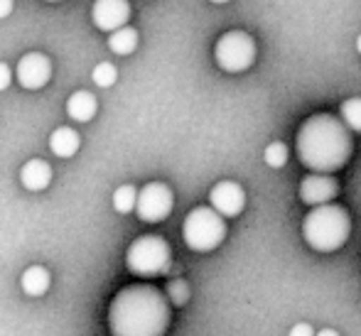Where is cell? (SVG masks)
Segmentation results:
<instances>
[{"instance_id": "13", "label": "cell", "mask_w": 361, "mask_h": 336, "mask_svg": "<svg viewBox=\"0 0 361 336\" xmlns=\"http://www.w3.org/2000/svg\"><path fill=\"white\" fill-rule=\"evenodd\" d=\"M99 111V101L91 91H74L67 99V116L76 123H89Z\"/></svg>"}, {"instance_id": "5", "label": "cell", "mask_w": 361, "mask_h": 336, "mask_svg": "<svg viewBox=\"0 0 361 336\" xmlns=\"http://www.w3.org/2000/svg\"><path fill=\"white\" fill-rule=\"evenodd\" d=\"M126 266L138 278H157L165 275L172 266V251L170 243L162 236L147 233L130 243L128 253H126Z\"/></svg>"}, {"instance_id": "16", "label": "cell", "mask_w": 361, "mask_h": 336, "mask_svg": "<svg viewBox=\"0 0 361 336\" xmlns=\"http://www.w3.org/2000/svg\"><path fill=\"white\" fill-rule=\"evenodd\" d=\"M135 47H138V32L133 27H128V25H123V27L114 30L109 35V49L114 54L128 57V54L135 52Z\"/></svg>"}, {"instance_id": "28", "label": "cell", "mask_w": 361, "mask_h": 336, "mask_svg": "<svg viewBox=\"0 0 361 336\" xmlns=\"http://www.w3.org/2000/svg\"><path fill=\"white\" fill-rule=\"evenodd\" d=\"M359 304H361V302H359Z\"/></svg>"}, {"instance_id": "6", "label": "cell", "mask_w": 361, "mask_h": 336, "mask_svg": "<svg viewBox=\"0 0 361 336\" xmlns=\"http://www.w3.org/2000/svg\"><path fill=\"white\" fill-rule=\"evenodd\" d=\"M216 64L228 74H238L246 71L256 62V39L243 30H231V32L221 35L214 47Z\"/></svg>"}, {"instance_id": "7", "label": "cell", "mask_w": 361, "mask_h": 336, "mask_svg": "<svg viewBox=\"0 0 361 336\" xmlns=\"http://www.w3.org/2000/svg\"><path fill=\"white\" fill-rule=\"evenodd\" d=\"M172 206H175V194L170 187L162 182H150L138 192L135 213L145 223H160L172 213Z\"/></svg>"}, {"instance_id": "24", "label": "cell", "mask_w": 361, "mask_h": 336, "mask_svg": "<svg viewBox=\"0 0 361 336\" xmlns=\"http://www.w3.org/2000/svg\"><path fill=\"white\" fill-rule=\"evenodd\" d=\"M13 13V0H0V20Z\"/></svg>"}, {"instance_id": "3", "label": "cell", "mask_w": 361, "mask_h": 336, "mask_svg": "<svg viewBox=\"0 0 361 336\" xmlns=\"http://www.w3.org/2000/svg\"><path fill=\"white\" fill-rule=\"evenodd\" d=\"M352 233V218L349 211L339 204H319L312 206L302 218V238L312 251L334 253L347 243Z\"/></svg>"}, {"instance_id": "2", "label": "cell", "mask_w": 361, "mask_h": 336, "mask_svg": "<svg viewBox=\"0 0 361 336\" xmlns=\"http://www.w3.org/2000/svg\"><path fill=\"white\" fill-rule=\"evenodd\" d=\"M170 299L152 285H130L114 297L109 324L116 336H160L170 327Z\"/></svg>"}, {"instance_id": "20", "label": "cell", "mask_w": 361, "mask_h": 336, "mask_svg": "<svg viewBox=\"0 0 361 336\" xmlns=\"http://www.w3.org/2000/svg\"><path fill=\"white\" fill-rule=\"evenodd\" d=\"M94 84L101 86V89H109V86H114L116 81H118V69L114 67L111 62H101L94 67Z\"/></svg>"}, {"instance_id": "18", "label": "cell", "mask_w": 361, "mask_h": 336, "mask_svg": "<svg viewBox=\"0 0 361 336\" xmlns=\"http://www.w3.org/2000/svg\"><path fill=\"white\" fill-rule=\"evenodd\" d=\"M339 116L342 120L354 130V133H361V99L354 96V99H347L339 108Z\"/></svg>"}, {"instance_id": "27", "label": "cell", "mask_w": 361, "mask_h": 336, "mask_svg": "<svg viewBox=\"0 0 361 336\" xmlns=\"http://www.w3.org/2000/svg\"><path fill=\"white\" fill-rule=\"evenodd\" d=\"M49 3H59V0H49Z\"/></svg>"}, {"instance_id": "12", "label": "cell", "mask_w": 361, "mask_h": 336, "mask_svg": "<svg viewBox=\"0 0 361 336\" xmlns=\"http://www.w3.org/2000/svg\"><path fill=\"white\" fill-rule=\"evenodd\" d=\"M20 182H23V187L30 192L47 189L49 182H52V167H49L47 160H39V157L27 160L23 165V170H20Z\"/></svg>"}, {"instance_id": "25", "label": "cell", "mask_w": 361, "mask_h": 336, "mask_svg": "<svg viewBox=\"0 0 361 336\" xmlns=\"http://www.w3.org/2000/svg\"><path fill=\"white\" fill-rule=\"evenodd\" d=\"M357 49H359V54H361V35H359V39H357Z\"/></svg>"}, {"instance_id": "14", "label": "cell", "mask_w": 361, "mask_h": 336, "mask_svg": "<svg viewBox=\"0 0 361 336\" xmlns=\"http://www.w3.org/2000/svg\"><path fill=\"white\" fill-rule=\"evenodd\" d=\"M81 147V137L74 128H54V133L49 135V150L57 157H74Z\"/></svg>"}, {"instance_id": "23", "label": "cell", "mask_w": 361, "mask_h": 336, "mask_svg": "<svg viewBox=\"0 0 361 336\" xmlns=\"http://www.w3.org/2000/svg\"><path fill=\"white\" fill-rule=\"evenodd\" d=\"M293 336H312L314 329L307 327V324H298V327H293V332H290Z\"/></svg>"}, {"instance_id": "17", "label": "cell", "mask_w": 361, "mask_h": 336, "mask_svg": "<svg viewBox=\"0 0 361 336\" xmlns=\"http://www.w3.org/2000/svg\"><path fill=\"white\" fill-rule=\"evenodd\" d=\"M135 204H138V189L133 185H123L114 192V209L118 213L135 211Z\"/></svg>"}, {"instance_id": "26", "label": "cell", "mask_w": 361, "mask_h": 336, "mask_svg": "<svg viewBox=\"0 0 361 336\" xmlns=\"http://www.w3.org/2000/svg\"><path fill=\"white\" fill-rule=\"evenodd\" d=\"M212 3H228V0H212Z\"/></svg>"}, {"instance_id": "19", "label": "cell", "mask_w": 361, "mask_h": 336, "mask_svg": "<svg viewBox=\"0 0 361 336\" xmlns=\"http://www.w3.org/2000/svg\"><path fill=\"white\" fill-rule=\"evenodd\" d=\"M288 157H290V152H288L286 142H271V145L266 147V152H263V160H266V165L273 167V170L286 167Z\"/></svg>"}, {"instance_id": "21", "label": "cell", "mask_w": 361, "mask_h": 336, "mask_svg": "<svg viewBox=\"0 0 361 336\" xmlns=\"http://www.w3.org/2000/svg\"><path fill=\"white\" fill-rule=\"evenodd\" d=\"M167 299H170L175 307H185L190 302V287H187L185 280H172L167 285Z\"/></svg>"}, {"instance_id": "9", "label": "cell", "mask_w": 361, "mask_h": 336, "mask_svg": "<svg viewBox=\"0 0 361 336\" xmlns=\"http://www.w3.org/2000/svg\"><path fill=\"white\" fill-rule=\"evenodd\" d=\"M339 194V185L332 177V172H312L300 182V199L307 206H319V204L334 201Z\"/></svg>"}, {"instance_id": "8", "label": "cell", "mask_w": 361, "mask_h": 336, "mask_svg": "<svg viewBox=\"0 0 361 336\" xmlns=\"http://www.w3.org/2000/svg\"><path fill=\"white\" fill-rule=\"evenodd\" d=\"M15 76H18L23 89H42L49 79H52V59L42 52H30L15 67Z\"/></svg>"}, {"instance_id": "22", "label": "cell", "mask_w": 361, "mask_h": 336, "mask_svg": "<svg viewBox=\"0 0 361 336\" xmlns=\"http://www.w3.org/2000/svg\"><path fill=\"white\" fill-rule=\"evenodd\" d=\"M10 81H13V71L5 62H0V91H5L10 86Z\"/></svg>"}, {"instance_id": "11", "label": "cell", "mask_w": 361, "mask_h": 336, "mask_svg": "<svg viewBox=\"0 0 361 336\" xmlns=\"http://www.w3.org/2000/svg\"><path fill=\"white\" fill-rule=\"evenodd\" d=\"M91 20L104 32H114V30L128 25L130 3L128 0H96L91 8Z\"/></svg>"}, {"instance_id": "4", "label": "cell", "mask_w": 361, "mask_h": 336, "mask_svg": "<svg viewBox=\"0 0 361 336\" xmlns=\"http://www.w3.org/2000/svg\"><path fill=\"white\" fill-rule=\"evenodd\" d=\"M224 218L226 216H221L212 204L192 209L182 223V238H185L187 248L197 253H209L216 246H221L226 238V221Z\"/></svg>"}, {"instance_id": "10", "label": "cell", "mask_w": 361, "mask_h": 336, "mask_svg": "<svg viewBox=\"0 0 361 336\" xmlns=\"http://www.w3.org/2000/svg\"><path fill=\"white\" fill-rule=\"evenodd\" d=\"M209 204L221 216L233 218L246 209V192H243L241 185H236V182H231V180L216 182L209 192Z\"/></svg>"}, {"instance_id": "15", "label": "cell", "mask_w": 361, "mask_h": 336, "mask_svg": "<svg viewBox=\"0 0 361 336\" xmlns=\"http://www.w3.org/2000/svg\"><path fill=\"white\" fill-rule=\"evenodd\" d=\"M20 285H23L25 294H30V297H42V294L49 290V285H52V275H49L47 268L32 266V268H27L23 273Z\"/></svg>"}, {"instance_id": "1", "label": "cell", "mask_w": 361, "mask_h": 336, "mask_svg": "<svg viewBox=\"0 0 361 336\" xmlns=\"http://www.w3.org/2000/svg\"><path fill=\"white\" fill-rule=\"evenodd\" d=\"M354 130L332 113L310 116L298 130V157L310 172H337L354 152Z\"/></svg>"}]
</instances>
